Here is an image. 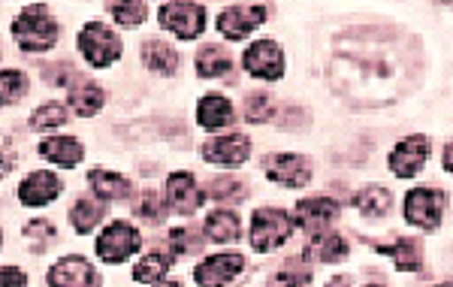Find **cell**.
<instances>
[{
  "label": "cell",
  "instance_id": "obj_1",
  "mask_svg": "<svg viewBox=\"0 0 453 287\" xmlns=\"http://www.w3.org/2000/svg\"><path fill=\"white\" fill-rule=\"evenodd\" d=\"M12 36L25 51H49L58 43V21L49 16V10L42 4L27 6L21 16L12 21Z\"/></svg>",
  "mask_w": 453,
  "mask_h": 287
},
{
  "label": "cell",
  "instance_id": "obj_2",
  "mask_svg": "<svg viewBox=\"0 0 453 287\" xmlns=\"http://www.w3.org/2000/svg\"><path fill=\"white\" fill-rule=\"evenodd\" d=\"M160 27H166L179 40H196L206 27V10L196 0H170L157 12Z\"/></svg>",
  "mask_w": 453,
  "mask_h": 287
},
{
  "label": "cell",
  "instance_id": "obj_3",
  "mask_svg": "<svg viewBox=\"0 0 453 287\" xmlns=\"http://www.w3.org/2000/svg\"><path fill=\"white\" fill-rule=\"evenodd\" d=\"M294 233V221L281 209H257L251 218V248L257 254H266L288 242Z\"/></svg>",
  "mask_w": 453,
  "mask_h": 287
},
{
  "label": "cell",
  "instance_id": "obj_4",
  "mask_svg": "<svg viewBox=\"0 0 453 287\" xmlns=\"http://www.w3.org/2000/svg\"><path fill=\"white\" fill-rule=\"evenodd\" d=\"M79 49H82L85 61L91 67H109L121 58V40L112 27L100 25V21H91V25L82 27L79 34Z\"/></svg>",
  "mask_w": 453,
  "mask_h": 287
},
{
  "label": "cell",
  "instance_id": "obj_5",
  "mask_svg": "<svg viewBox=\"0 0 453 287\" xmlns=\"http://www.w3.org/2000/svg\"><path fill=\"white\" fill-rule=\"evenodd\" d=\"M444 206H448V197L438 188H414L411 194L405 197V221L420 230H438L444 215Z\"/></svg>",
  "mask_w": 453,
  "mask_h": 287
},
{
  "label": "cell",
  "instance_id": "obj_6",
  "mask_svg": "<svg viewBox=\"0 0 453 287\" xmlns=\"http://www.w3.org/2000/svg\"><path fill=\"white\" fill-rule=\"evenodd\" d=\"M142 245L140 230L127 221H112L97 237V257L106 263H124L130 254H136Z\"/></svg>",
  "mask_w": 453,
  "mask_h": 287
},
{
  "label": "cell",
  "instance_id": "obj_7",
  "mask_svg": "<svg viewBox=\"0 0 453 287\" xmlns=\"http://www.w3.org/2000/svg\"><path fill=\"white\" fill-rule=\"evenodd\" d=\"M242 67L251 73V76L275 82V79L284 76V51L275 40H257V43H251L242 55Z\"/></svg>",
  "mask_w": 453,
  "mask_h": 287
},
{
  "label": "cell",
  "instance_id": "obj_8",
  "mask_svg": "<svg viewBox=\"0 0 453 287\" xmlns=\"http://www.w3.org/2000/svg\"><path fill=\"white\" fill-rule=\"evenodd\" d=\"M429 160V139L423 134L405 136L396 149L390 151V173L399 175V179H414Z\"/></svg>",
  "mask_w": 453,
  "mask_h": 287
},
{
  "label": "cell",
  "instance_id": "obj_9",
  "mask_svg": "<svg viewBox=\"0 0 453 287\" xmlns=\"http://www.w3.org/2000/svg\"><path fill=\"white\" fill-rule=\"evenodd\" d=\"M266 21V6L263 4H239V6H226L218 16V31L226 40H245L254 27H260Z\"/></svg>",
  "mask_w": 453,
  "mask_h": 287
},
{
  "label": "cell",
  "instance_id": "obj_10",
  "mask_svg": "<svg viewBox=\"0 0 453 287\" xmlns=\"http://www.w3.org/2000/svg\"><path fill=\"white\" fill-rule=\"evenodd\" d=\"M266 175L284 188H305L311 182V160L303 154H269Z\"/></svg>",
  "mask_w": 453,
  "mask_h": 287
},
{
  "label": "cell",
  "instance_id": "obj_11",
  "mask_svg": "<svg viewBox=\"0 0 453 287\" xmlns=\"http://www.w3.org/2000/svg\"><path fill=\"white\" fill-rule=\"evenodd\" d=\"M248 158H251V143H248V136L242 134L218 136L203 145V160L218 164V167H239V164H245Z\"/></svg>",
  "mask_w": 453,
  "mask_h": 287
},
{
  "label": "cell",
  "instance_id": "obj_12",
  "mask_svg": "<svg viewBox=\"0 0 453 287\" xmlns=\"http://www.w3.org/2000/svg\"><path fill=\"white\" fill-rule=\"evenodd\" d=\"M294 218H296V224L309 233L330 230L333 221L339 218V203L330 200V197H309V200L296 203Z\"/></svg>",
  "mask_w": 453,
  "mask_h": 287
},
{
  "label": "cell",
  "instance_id": "obj_13",
  "mask_svg": "<svg viewBox=\"0 0 453 287\" xmlns=\"http://www.w3.org/2000/svg\"><path fill=\"white\" fill-rule=\"evenodd\" d=\"M46 282L52 287H85V284H100V275L91 269V263L85 257H64L49 269Z\"/></svg>",
  "mask_w": 453,
  "mask_h": 287
},
{
  "label": "cell",
  "instance_id": "obj_14",
  "mask_svg": "<svg viewBox=\"0 0 453 287\" xmlns=\"http://www.w3.org/2000/svg\"><path fill=\"white\" fill-rule=\"evenodd\" d=\"M203 200H206V197L200 194L191 173H173L170 179H166V203H170L173 212L191 215V212L200 209Z\"/></svg>",
  "mask_w": 453,
  "mask_h": 287
},
{
  "label": "cell",
  "instance_id": "obj_15",
  "mask_svg": "<svg viewBox=\"0 0 453 287\" xmlns=\"http://www.w3.org/2000/svg\"><path fill=\"white\" fill-rule=\"evenodd\" d=\"M242 269H245L242 254H215L194 269V282L196 284H226V282H233Z\"/></svg>",
  "mask_w": 453,
  "mask_h": 287
},
{
  "label": "cell",
  "instance_id": "obj_16",
  "mask_svg": "<svg viewBox=\"0 0 453 287\" xmlns=\"http://www.w3.org/2000/svg\"><path fill=\"white\" fill-rule=\"evenodd\" d=\"M61 194V179L55 173H31L25 182L19 185V203L25 206H46Z\"/></svg>",
  "mask_w": 453,
  "mask_h": 287
},
{
  "label": "cell",
  "instance_id": "obj_17",
  "mask_svg": "<svg viewBox=\"0 0 453 287\" xmlns=\"http://www.w3.org/2000/svg\"><path fill=\"white\" fill-rule=\"evenodd\" d=\"M348 257V242L333 230L314 233V239L305 245V260L318 263H342Z\"/></svg>",
  "mask_w": 453,
  "mask_h": 287
},
{
  "label": "cell",
  "instance_id": "obj_18",
  "mask_svg": "<svg viewBox=\"0 0 453 287\" xmlns=\"http://www.w3.org/2000/svg\"><path fill=\"white\" fill-rule=\"evenodd\" d=\"M372 248L381 254H390L402 272H418L423 269V242L420 239H396L393 245L384 242H372Z\"/></svg>",
  "mask_w": 453,
  "mask_h": 287
},
{
  "label": "cell",
  "instance_id": "obj_19",
  "mask_svg": "<svg viewBox=\"0 0 453 287\" xmlns=\"http://www.w3.org/2000/svg\"><path fill=\"white\" fill-rule=\"evenodd\" d=\"M196 121L206 130H221L233 124V103L224 94H206L196 106Z\"/></svg>",
  "mask_w": 453,
  "mask_h": 287
},
{
  "label": "cell",
  "instance_id": "obj_20",
  "mask_svg": "<svg viewBox=\"0 0 453 287\" xmlns=\"http://www.w3.org/2000/svg\"><path fill=\"white\" fill-rule=\"evenodd\" d=\"M40 154L46 160H52V164H58V167L73 169L79 160H82L85 149H82V143H79V139H73V136H52V139H42V143H40Z\"/></svg>",
  "mask_w": 453,
  "mask_h": 287
},
{
  "label": "cell",
  "instance_id": "obj_21",
  "mask_svg": "<svg viewBox=\"0 0 453 287\" xmlns=\"http://www.w3.org/2000/svg\"><path fill=\"white\" fill-rule=\"evenodd\" d=\"M142 64L157 76H173L179 70V51L160 40H149L142 43Z\"/></svg>",
  "mask_w": 453,
  "mask_h": 287
},
{
  "label": "cell",
  "instance_id": "obj_22",
  "mask_svg": "<svg viewBox=\"0 0 453 287\" xmlns=\"http://www.w3.org/2000/svg\"><path fill=\"white\" fill-rule=\"evenodd\" d=\"M233 70V58L230 51L221 49V46H203L196 51V73L203 79H221V76H230Z\"/></svg>",
  "mask_w": 453,
  "mask_h": 287
},
{
  "label": "cell",
  "instance_id": "obj_23",
  "mask_svg": "<svg viewBox=\"0 0 453 287\" xmlns=\"http://www.w3.org/2000/svg\"><path fill=\"white\" fill-rule=\"evenodd\" d=\"M106 103V94L100 85L94 82H79L76 88L70 91V106L76 115H82V119H91V115H97L100 109H104Z\"/></svg>",
  "mask_w": 453,
  "mask_h": 287
},
{
  "label": "cell",
  "instance_id": "obj_24",
  "mask_svg": "<svg viewBox=\"0 0 453 287\" xmlns=\"http://www.w3.org/2000/svg\"><path fill=\"white\" fill-rule=\"evenodd\" d=\"M354 206L363 218H381L390 212L393 197H390V190L381 188V185H369V188H363L354 194Z\"/></svg>",
  "mask_w": 453,
  "mask_h": 287
},
{
  "label": "cell",
  "instance_id": "obj_25",
  "mask_svg": "<svg viewBox=\"0 0 453 287\" xmlns=\"http://www.w3.org/2000/svg\"><path fill=\"white\" fill-rule=\"evenodd\" d=\"M88 185L104 200H124L130 194V182L119 173H106V169H91L88 173Z\"/></svg>",
  "mask_w": 453,
  "mask_h": 287
},
{
  "label": "cell",
  "instance_id": "obj_26",
  "mask_svg": "<svg viewBox=\"0 0 453 287\" xmlns=\"http://www.w3.org/2000/svg\"><path fill=\"white\" fill-rule=\"evenodd\" d=\"M239 233H242V224H239L236 212L218 209L206 218V237L211 242H233L239 239Z\"/></svg>",
  "mask_w": 453,
  "mask_h": 287
},
{
  "label": "cell",
  "instance_id": "obj_27",
  "mask_svg": "<svg viewBox=\"0 0 453 287\" xmlns=\"http://www.w3.org/2000/svg\"><path fill=\"white\" fill-rule=\"evenodd\" d=\"M104 215H106V206L88 200V197L76 200V206L70 209V221H73V227H76V233H91L94 227L104 221Z\"/></svg>",
  "mask_w": 453,
  "mask_h": 287
},
{
  "label": "cell",
  "instance_id": "obj_28",
  "mask_svg": "<svg viewBox=\"0 0 453 287\" xmlns=\"http://www.w3.org/2000/svg\"><path fill=\"white\" fill-rule=\"evenodd\" d=\"M173 257H164V254H145L140 263L134 267V282H142V284H157L166 278V269H170Z\"/></svg>",
  "mask_w": 453,
  "mask_h": 287
},
{
  "label": "cell",
  "instance_id": "obj_29",
  "mask_svg": "<svg viewBox=\"0 0 453 287\" xmlns=\"http://www.w3.org/2000/svg\"><path fill=\"white\" fill-rule=\"evenodd\" d=\"M109 12H112V19L119 21L121 27H136L149 16L142 0H109Z\"/></svg>",
  "mask_w": 453,
  "mask_h": 287
},
{
  "label": "cell",
  "instance_id": "obj_30",
  "mask_svg": "<svg viewBox=\"0 0 453 287\" xmlns=\"http://www.w3.org/2000/svg\"><path fill=\"white\" fill-rule=\"evenodd\" d=\"M166 245H170V257H188V254H200L203 252V239L196 237L194 230H188V227H175L170 230V237H166Z\"/></svg>",
  "mask_w": 453,
  "mask_h": 287
},
{
  "label": "cell",
  "instance_id": "obj_31",
  "mask_svg": "<svg viewBox=\"0 0 453 287\" xmlns=\"http://www.w3.org/2000/svg\"><path fill=\"white\" fill-rule=\"evenodd\" d=\"M21 237L27 239V245H31V252H46L49 245L55 242V227L52 221H27L25 230H21Z\"/></svg>",
  "mask_w": 453,
  "mask_h": 287
},
{
  "label": "cell",
  "instance_id": "obj_32",
  "mask_svg": "<svg viewBox=\"0 0 453 287\" xmlns=\"http://www.w3.org/2000/svg\"><path fill=\"white\" fill-rule=\"evenodd\" d=\"M67 124V106L64 103H46L31 115V130H52Z\"/></svg>",
  "mask_w": 453,
  "mask_h": 287
},
{
  "label": "cell",
  "instance_id": "obj_33",
  "mask_svg": "<svg viewBox=\"0 0 453 287\" xmlns=\"http://www.w3.org/2000/svg\"><path fill=\"white\" fill-rule=\"evenodd\" d=\"M27 94V76L21 70H4L0 76V97H4V106H12Z\"/></svg>",
  "mask_w": 453,
  "mask_h": 287
},
{
  "label": "cell",
  "instance_id": "obj_34",
  "mask_svg": "<svg viewBox=\"0 0 453 287\" xmlns=\"http://www.w3.org/2000/svg\"><path fill=\"white\" fill-rule=\"evenodd\" d=\"M209 197L218 203H242L245 200V185L233 179V175H224V179H215L209 185Z\"/></svg>",
  "mask_w": 453,
  "mask_h": 287
},
{
  "label": "cell",
  "instance_id": "obj_35",
  "mask_svg": "<svg viewBox=\"0 0 453 287\" xmlns=\"http://www.w3.org/2000/svg\"><path fill=\"white\" fill-rule=\"evenodd\" d=\"M269 115H273V97H269V94H251V97L245 100V119L251 124L269 121Z\"/></svg>",
  "mask_w": 453,
  "mask_h": 287
},
{
  "label": "cell",
  "instance_id": "obj_36",
  "mask_svg": "<svg viewBox=\"0 0 453 287\" xmlns=\"http://www.w3.org/2000/svg\"><path fill=\"white\" fill-rule=\"evenodd\" d=\"M136 215L142 221H149V224H160L164 221V203H160V197L155 190H145L140 197V203H136Z\"/></svg>",
  "mask_w": 453,
  "mask_h": 287
},
{
  "label": "cell",
  "instance_id": "obj_37",
  "mask_svg": "<svg viewBox=\"0 0 453 287\" xmlns=\"http://www.w3.org/2000/svg\"><path fill=\"white\" fill-rule=\"evenodd\" d=\"M284 272H275L273 275V284H309L311 282V272L309 269H299L294 263L281 267Z\"/></svg>",
  "mask_w": 453,
  "mask_h": 287
},
{
  "label": "cell",
  "instance_id": "obj_38",
  "mask_svg": "<svg viewBox=\"0 0 453 287\" xmlns=\"http://www.w3.org/2000/svg\"><path fill=\"white\" fill-rule=\"evenodd\" d=\"M27 278L21 275V272H16L12 267H4V284H25Z\"/></svg>",
  "mask_w": 453,
  "mask_h": 287
},
{
  "label": "cell",
  "instance_id": "obj_39",
  "mask_svg": "<svg viewBox=\"0 0 453 287\" xmlns=\"http://www.w3.org/2000/svg\"><path fill=\"white\" fill-rule=\"evenodd\" d=\"M444 169L453 175V143H448V149H444Z\"/></svg>",
  "mask_w": 453,
  "mask_h": 287
}]
</instances>
